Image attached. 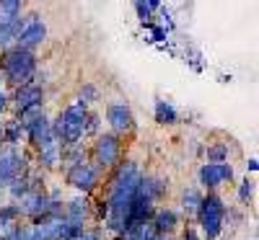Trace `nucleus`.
Here are the masks:
<instances>
[{
	"label": "nucleus",
	"instance_id": "obj_5",
	"mask_svg": "<svg viewBox=\"0 0 259 240\" xmlns=\"http://www.w3.org/2000/svg\"><path fill=\"white\" fill-rule=\"evenodd\" d=\"M26 158L16 147H8L0 152V189H8L16 178L26 176Z\"/></svg>",
	"mask_w": 259,
	"mask_h": 240
},
{
	"label": "nucleus",
	"instance_id": "obj_32",
	"mask_svg": "<svg viewBox=\"0 0 259 240\" xmlns=\"http://www.w3.org/2000/svg\"><path fill=\"white\" fill-rule=\"evenodd\" d=\"M158 240H168V235H158Z\"/></svg>",
	"mask_w": 259,
	"mask_h": 240
},
{
	"label": "nucleus",
	"instance_id": "obj_14",
	"mask_svg": "<svg viewBox=\"0 0 259 240\" xmlns=\"http://www.w3.org/2000/svg\"><path fill=\"white\" fill-rule=\"evenodd\" d=\"M18 209L16 207H0V240L11 237L13 232H18Z\"/></svg>",
	"mask_w": 259,
	"mask_h": 240
},
{
	"label": "nucleus",
	"instance_id": "obj_11",
	"mask_svg": "<svg viewBox=\"0 0 259 240\" xmlns=\"http://www.w3.org/2000/svg\"><path fill=\"white\" fill-rule=\"evenodd\" d=\"M13 101H16V108H18V111H24V108L39 106L41 101H45V91H41L36 83H31V85H24V88H16Z\"/></svg>",
	"mask_w": 259,
	"mask_h": 240
},
{
	"label": "nucleus",
	"instance_id": "obj_21",
	"mask_svg": "<svg viewBox=\"0 0 259 240\" xmlns=\"http://www.w3.org/2000/svg\"><path fill=\"white\" fill-rule=\"evenodd\" d=\"M226 158H228V147H226V145H215V147L207 150V160H210L212 165H223Z\"/></svg>",
	"mask_w": 259,
	"mask_h": 240
},
{
	"label": "nucleus",
	"instance_id": "obj_27",
	"mask_svg": "<svg viewBox=\"0 0 259 240\" xmlns=\"http://www.w3.org/2000/svg\"><path fill=\"white\" fill-rule=\"evenodd\" d=\"M96 129H99V116L89 114V122H85V135H94Z\"/></svg>",
	"mask_w": 259,
	"mask_h": 240
},
{
	"label": "nucleus",
	"instance_id": "obj_9",
	"mask_svg": "<svg viewBox=\"0 0 259 240\" xmlns=\"http://www.w3.org/2000/svg\"><path fill=\"white\" fill-rule=\"evenodd\" d=\"M106 119H109V127L114 129V135H127L130 129L135 127L133 111H130L127 103H109V108H106Z\"/></svg>",
	"mask_w": 259,
	"mask_h": 240
},
{
	"label": "nucleus",
	"instance_id": "obj_18",
	"mask_svg": "<svg viewBox=\"0 0 259 240\" xmlns=\"http://www.w3.org/2000/svg\"><path fill=\"white\" fill-rule=\"evenodd\" d=\"M41 116H45V108H41V103L39 106H29V108H24V111H18V116H16V122L21 124V129H26L31 127V124H36Z\"/></svg>",
	"mask_w": 259,
	"mask_h": 240
},
{
	"label": "nucleus",
	"instance_id": "obj_19",
	"mask_svg": "<svg viewBox=\"0 0 259 240\" xmlns=\"http://www.w3.org/2000/svg\"><path fill=\"white\" fill-rule=\"evenodd\" d=\"M200 204H202V194H200L197 189H187V191H184V196H182V207H184V212L197 214Z\"/></svg>",
	"mask_w": 259,
	"mask_h": 240
},
{
	"label": "nucleus",
	"instance_id": "obj_7",
	"mask_svg": "<svg viewBox=\"0 0 259 240\" xmlns=\"http://www.w3.org/2000/svg\"><path fill=\"white\" fill-rule=\"evenodd\" d=\"M45 39H47V26L41 24L36 16H31V18L24 21V29H21L16 44H18L21 49H29V52H31V49H34L36 44H41Z\"/></svg>",
	"mask_w": 259,
	"mask_h": 240
},
{
	"label": "nucleus",
	"instance_id": "obj_16",
	"mask_svg": "<svg viewBox=\"0 0 259 240\" xmlns=\"http://www.w3.org/2000/svg\"><path fill=\"white\" fill-rule=\"evenodd\" d=\"M153 225H156L158 235H168V232H174V227L179 225V217H177V212H171V209H158L153 214Z\"/></svg>",
	"mask_w": 259,
	"mask_h": 240
},
{
	"label": "nucleus",
	"instance_id": "obj_24",
	"mask_svg": "<svg viewBox=\"0 0 259 240\" xmlns=\"http://www.w3.org/2000/svg\"><path fill=\"white\" fill-rule=\"evenodd\" d=\"M96 98H99V91L94 88V85H83V88H80V101H78V103L85 106V103H94Z\"/></svg>",
	"mask_w": 259,
	"mask_h": 240
},
{
	"label": "nucleus",
	"instance_id": "obj_26",
	"mask_svg": "<svg viewBox=\"0 0 259 240\" xmlns=\"http://www.w3.org/2000/svg\"><path fill=\"white\" fill-rule=\"evenodd\" d=\"M251 194H254V186H251V181H244V184H241V189H239V199H241V202H246Z\"/></svg>",
	"mask_w": 259,
	"mask_h": 240
},
{
	"label": "nucleus",
	"instance_id": "obj_2",
	"mask_svg": "<svg viewBox=\"0 0 259 240\" xmlns=\"http://www.w3.org/2000/svg\"><path fill=\"white\" fill-rule=\"evenodd\" d=\"M0 70H3V75L11 85L24 88V85H31V80L36 75V57L29 49L13 47L0 57Z\"/></svg>",
	"mask_w": 259,
	"mask_h": 240
},
{
	"label": "nucleus",
	"instance_id": "obj_10",
	"mask_svg": "<svg viewBox=\"0 0 259 240\" xmlns=\"http://www.w3.org/2000/svg\"><path fill=\"white\" fill-rule=\"evenodd\" d=\"M233 178V168L231 165H212V163H207V165H202L200 168V181H202V186H207V189H215V186H221L223 181H231Z\"/></svg>",
	"mask_w": 259,
	"mask_h": 240
},
{
	"label": "nucleus",
	"instance_id": "obj_23",
	"mask_svg": "<svg viewBox=\"0 0 259 240\" xmlns=\"http://www.w3.org/2000/svg\"><path fill=\"white\" fill-rule=\"evenodd\" d=\"M21 132H24V129H21V124H18V122H13L11 127H6V129H3V140H6L8 145H16V142H18V137H21Z\"/></svg>",
	"mask_w": 259,
	"mask_h": 240
},
{
	"label": "nucleus",
	"instance_id": "obj_22",
	"mask_svg": "<svg viewBox=\"0 0 259 240\" xmlns=\"http://www.w3.org/2000/svg\"><path fill=\"white\" fill-rule=\"evenodd\" d=\"M158 8H161V3H135V11H138L143 24H145V21H150V13L158 11Z\"/></svg>",
	"mask_w": 259,
	"mask_h": 240
},
{
	"label": "nucleus",
	"instance_id": "obj_29",
	"mask_svg": "<svg viewBox=\"0 0 259 240\" xmlns=\"http://www.w3.org/2000/svg\"><path fill=\"white\" fill-rule=\"evenodd\" d=\"M184 240H200V237H197V235H194L192 230H187V235H184Z\"/></svg>",
	"mask_w": 259,
	"mask_h": 240
},
{
	"label": "nucleus",
	"instance_id": "obj_6",
	"mask_svg": "<svg viewBox=\"0 0 259 240\" xmlns=\"http://www.w3.org/2000/svg\"><path fill=\"white\" fill-rule=\"evenodd\" d=\"M119 150H122V145H119L117 135H99L94 142V158L101 168H112L119 160Z\"/></svg>",
	"mask_w": 259,
	"mask_h": 240
},
{
	"label": "nucleus",
	"instance_id": "obj_13",
	"mask_svg": "<svg viewBox=\"0 0 259 240\" xmlns=\"http://www.w3.org/2000/svg\"><path fill=\"white\" fill-rule=\"evenodd\" d=\"M21 11H24V3H21V0H0V29L13 26L21 18Z\"/></svg>",
	"mask_w": 259,
	"mask_h": 240
},
{
	"label": "nucleus",
	"instance_id": "obj_15",
	"mask_svg": "<svg viewBox=\"0 0 259 240\" xmlns=\"http://www.w3.org/2000/svg\"><path fill=\"white\" fill-rule=\"evenodd\" d=\"M85 217H89V202H85V199H73V202H68V207H65V220L83 227Z\"/></svg>",
	"mask_w": 259,
	"mask_h": 240
},
{
	"label": "nucleus",
	"instance_id": "obj_8",
	"mask_svg": "<svg viewBox=\"0 0 259 240\" xmlns=\"http://www.w3.org/2000/svg\"><path fill=\"white\" fill-rule=\"evenodd\" d=\"M65 178H68V184H70L73 189L89 194V191L96 186V181H99V173H96V168L89 165V163H78V165H70V168H68V176H65Z\"/></svg>",
	"mask_w": 259,
	"mask_h": 240
},
{
	"label": "nucleus",
	"instance_id": "obj_25",
	"mask_svg": "<svg viewBox=\"0 0 259 240\" xmlns=\"http://www.w3.org/2000/svg\"><path fill=\"white\" fill-rule=\"evenodd\" d=\"M6 240H34V232H31V227H18V232H13Z\"/></svg>",
	"mask_w": 259,
	"mask_h": 240
},
{
	"label": "nucleus",
	"instance_id": "obj_28",
	"mask_svg": "<svg viewBox=\"0 0 259 240\" xmlns=\"http://www.w3.org/2000/svg\"><path fill=\"white\" fill-rule=\"evenodd\" d=\"M8 106V96L3 93V91H0V111H3V108Z\"/></svg>",
	"mask_w": 259,
	"mask_h": 240
},
{
	"label": "nucleus",
	"instance_id": "obj_4",
	"mask_svg": "<svg viewBox=\"0 0 259 240\" xmlns=\"http://www.w3.org/2000/svg\"><path fill=\"white\" fill-rule=\"evenodd\" d=\"M197 217H200V225H202V235L207 240H215L221 235V230H223V217H226L223 202L215 194L202 196V204L197 209Z\"/></svg>",
	"mask_w": 259,
	"mask_h": 240
},
{
	"label": "nucleus",
	"instance_id": "obj_30",
	"mask_svg": "<svg viewBox=\"0 0 259 240\" xmlns=\"http://www.w3.org/2000/svg\"><path fill=\"white\" fill-rule=\"evenodd\" d=\"M249 168H251V170H259V163H256V160H249Z\"/></svg>",
	"mask_w": 259,
	"mask_h": 240
},
{
	"label": "nucleus",
	"instance_id": "obj_1",
	"mask_svg": "<svg viewBox=\"0 0 259 240\" xmlns=\"http://www.w3.org/2000/svg\"><path fill=\"white\" fill-rule=\"evenodd\" d=\"M143 184V170L138 163H122L114 173L112 181V194L106 204H109V217H106V227L114 235H124L127 230V214L133 207V199L138 196V189Z\"/></svg>",
	"mask_w": 259,
	"mask_h": 240
},
{
	"label": "nucleus",
	"instance_id": "obj_3",
	"mask_svg": "<svg viewBox=\"0 0 259 240\" xmlns=\"http://www.w3.org/2000/svg\"><path fill=\"white\" fill-rule=\"evenodd\" d=\"M85 122H89V111L83 103H73L60 114V119L52 124V135L57 137L60 145H78V140L85 135Z\"/></svg>",
	"mask_w": 259,
	"mask_h": 240
},
{
	"label": "nucleus",
	"instance_id": "obj_20",
	"mask_svg": "<svg viewBox=\"0 0 259 240\" xmlns=\"http://www.w3.org/2000/svg\"><path fill=\"white\" fill-rule=\"evenodd\" d=\"M156 122L158 124H174L177 122V108L166 101H158L156 103Z\"/></svg>",
	"mask_w": 259,
	"mask_h": 240
},
{
	"label": "nucleus",
	"instance_id": "obj_12",
	"mask_svg": "<svg viewBox=\"0 0 259 240\" xmlns=\"http://www.w3.org/2000/svg\"><path fill=\"white\" fill-rule=\"evenodd\" d=\"M26 135H29V140H31V145H34L36 150H41L45 145H50L52 140H57V137L52 135V124L47 122V116H41L36 124H31V127L26 129Z\"/></svg>",
	"mask_w": 259,
	"mask_h": 240
},
{
	"label": "nucleus",
	"instance_id": "obj_17",
	"mask_svg": "<svg viewBox=\"0 0 259 240\" xmlns=\"http://www.w3.org/2000/svg\"><path fill=\"white\" fill-rule=\"evenodd\" d=\"M138 194H143L145 199H150V202H156V199H161V196L166 194V184L161 178H143Z\"/></svg>",
	"mask_w": 259,
	"mask_h": 240
},
{
	"label": "nucleus",
	"instance_id": "obj_31",
	"mask_svg": "<svg viewBox=\"0 0 259 240\" xmlns=\"http://www.w3.org/2000/svg\"><path fill=\"white\" fill-rule=\"evenodd\" d=\"M0 142H6V140H3V127H0Z\"/></svg>",
	"mask_w": 259,
	"mask_h": 240
}]
</instances>
